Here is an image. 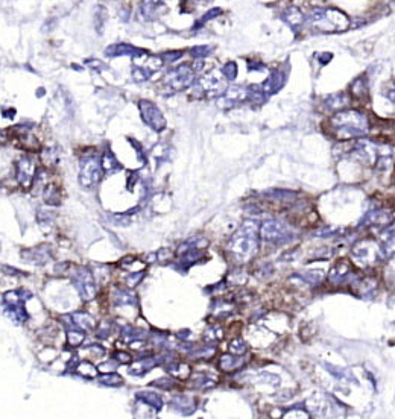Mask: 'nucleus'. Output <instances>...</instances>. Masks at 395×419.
Wrapping results in <instances>:
<instances>
[{
    "label": "nucleus",
    "mask_w": 395,
    "mask_h": 419,
    "mask_svg": "<svg viewBox=\"0 0 395 419\" xmlns=\"http://www.w3.org/2000/svg\"><path fill=\"white\" fill-rule=\"evenodd\" d=\"M136 399H137V403L146 404V406H149L150 409H154V410H157V412H160L161 407H163V399H161V396L157 395L155 392H149V390H146V392H139V393L136 395Z\"/></svg>",
    "instance_id": "nucleus-20"
},
{
    "label": "nucleus",
    "mask_w": 395,
    "mask_h": 419,
    "mask_svg": "<svg viewBox=\"0 0 395 419\" xmlns=\"http://www.w3.org/2000/svg\"><path fill=\"white\" fill-rule=\"evenodd\" d=\"M261 69H265V66H263L261 63H255V61L248 63V70L250 71H257V70H261Z\"/></svg>",
    "instance_id": "nucleus-52"
},
{
    "label": "nucleus",
    "mask_w": 395,
    "mask_h": 419,
    "mask_svg": "<svg viewBox=\"0 0 395 419\" xmlns=\"http://www.w3.org/2000/svg\"><path fill=\"white\" fill-rule=\"evenodd\" d=\"M195 69L192 66H180L169 70L164 76V85L172 91H182L195 82Z\"/></svg>",
    "instance_id": "nucleus-6"
},
{
    "label": "nucleus",
    "mask_w": 395,
    "mask_h": 419,
    "mask_svg": "<svg viewBox=\"0 0 395 419\" xmlns=\"http://www.w3.org/2000/svg\"><path fill=\"white\" fill-rule=\"evenodd\" d=\"M44 201L49 204V205H58L60 204V192L58 188H56L55 185H49L46 187L44 190Z\"/></svg>",
    "instance_id": "nucleus-35"
},
{
    "label": "nucleus",
    "mask_w": 395,
    "mask_h": 419,
    "mask_svg": "<svg viewBox=\"0 0 395 419\" xmlns=\"http://www.w3.org/2000/svg\"><path fill=\"white\" fill-rule=\"evenodd\" d=\"M140 52V49L126 44V43H117V44H111L107 47L105 55L107 56H125V55H131V56H136Z\"/></svg>",
    "instance_id": "nucleus-25"
},
{
    "label": "nucleus",
    "mask_w": 395,
    "mask_h": 419,
    "mask_svg": "<svg viewBox=\"0 0 395 419\" xmlns=\"http://www.w3.org/2000/svg\"><path fill=\"white\" fill-rule=\"evenodd\" d=\"M76 372L79 375L87 377V378H95L98 375V368L93 366L90 361H79V365L76 368Z\"/></svg>",
    "instance_id": "nucleus-34"
},
{
    "label": "nucleus",
    "mask_w": 395,
    "mask_h": 419,
    "mask_svg": "<svg viewBox=\"0 0 395 419\" xmlns=\"http://www.w3.org/2000/svg\"><path fill=\"white\" fill-rule=\"evenodd\" d=\"M111 222L114 225L125 226V225H129L131 219L128 217V213H125V214H114V216H112V219H111Z\"/></svg>",
    "instance_id": "nucleus-48"
},
{
    "label": "nucleus",
    "mask_w": 395,
    "mask_h": 419,
    "mask_svg": "<svg viewBox=\"0 0 395 419\" xmlns=\"http://www.w3.org/2000/svg\"><path fill=\"white\" fill-rule=\"evenodd\" d=\"M298 277L303 279V281L309 282V284H318L319 281L324 278V274L319 272V271H310V272H309V271H304V272H299Z\"/></svg>",
    "instance_id": "nucleus-36"
},
{
    "label": "nucleus",
    "mask_w": 395,
    "mask_h": 419,
    "mask_svg": "<svg viewBox=\"0 0 395 419\" xmlns=\"http://www.w3.org/2000/svg\"><path fill=\"white\" fill-rule=\"evenodd\" d=\"M38 223H40L43 228H50V226H52V223H53L52 214L40 211V213H38Z\"/></svg>",
    "instance_id": "nucleus-47"
},
{
    "label": "nucleus",
    "mask_w": 395,
    "mask_h": 419,
    "mask_svg": "<svg viewBox=\"0 0 395 419\" xmlns=\"http://www.w3.org/2000/svg\"><path fill=\"white\" fill-rule=\"evenodd\" d=\"M240 363H242V361H239V360L234 357V354H223V355L220 357V368H222L223 371H233V369L239 368Z\"/></svg>",
    "instance_id": "nucleus-32"
},
{
    "label": "nucleus",
    "mask_w": 395,
    "mask_h": 419,
    "mask_svg": "<svg viewBox=\"0 0 395 419\" xmlns=\"http://www.w3.org/2000/svg\"><path fill=\"white\" fill-rule=\"evenodd\" d=\"M158 361H160V358H155V357L140 358V360L136 361V363H133L128 368V372L131 375H134V377H142V375L147 374L150 369H154L158 365Z\"/></svg>",
    "instance_id": "nucleus-16"
},
{
    "label": "nucleus",
    "mask_w": 395,
    "mask_h": 419,
    "mask_svg": "<svg viewBox=\"0 0 395 419\" xmlns=\"http://www.w3.org/2000/svg\"><path fill=\"white\" fill-rule=\"evenodd\" d=\"M216 384L215 380L210 377V375H195L193 378V383L192 386L196 387V389H209V387H213Z\"/></svg>",
    "instance_id": "nucleus-31"
},
{
    "label": "nucleus",
    "mask_w": 395,
    "mask_h": 419,
    "mask_svg": "<svg viewBox=\"0 0 395 419\" xmlns=\"http://www.w3.org/2000/svg\"><path fill=\"white\" fill-rule=\"evenodd\" d=\"M325 105H327V108L334 109V111L344 109L348 105V96H347V94H344V93L333 94V96L325 99Z\"/></svg>",
    "instance_id": "nucleus-27"
},
{
    "label": "nucleus",
    "mask_w": 395,
    "mask_h": 419,
    "mask_svg": "<svg viewBox=\"0 0 395 419\" xmlns=\"http://www.w3.org/2000/svg\"><path fill=\"white\" fill-rule=\"evenodd\" d=\"M230 351H231L234 355L245 354V351H247V344H245V342H243L242 339H236V340H233L231 344H230Z\"/></svg>",
    "instance_id": "nucleus-44"
},
{
    "label": "nucleus",
    "mask_w": 395,
    "mask_h": 419,
    "mask_svg": "<svg viewBox=\"0 0 395 419\" xmlns=\"http://www.w3.org/2000/svg\"><path fill=\"white\" fill-rule=\"evenodd\" d=\"M181 56H182V52H181V50H169V52H164V53L161 55V58H163L164 63L172 64V63L178 61Z\"/></svg>",
    "instance_id": "nucleus-45"
},
{
    "label": "nucleus",
    "mask_w": 395,
    "mask_h": 419,
    "mask_svg": "<svg viewBox=\"0 0 395 419\" xmlns=\"http://www.w3.org/2000/svg\"><path fill=\"white\" fill-rule=\"evenodd\" d=\"M391 214L388 211H385V210H374V211H371L362 222V225H377V226H385L388 223H391Z\"/></svg>",
    "instance_id": "nucleus-23"
},
{
    "label": "nucleus",
    "mask_w": 395,
    "mask_h": 419,
    "mask_svg": "<svg viewBox=\"0 0 395 419\" xmlns=\"http://www.w3.org/2000/svg\"><path fill=\"white\" fill-rule=\"evenodd\" d=\"M2 271L6 272L8 275H23V272L17 271V269H14V268H9V266H2Z\"/></svg>",
    "instance_id": "nucleus-53"
},
{
    "label": "nucleus",
    "mask_w": 395,
    "mask_h": 419,
    "mask_svg": "<svg viewBox=\"0 0 395 419\" xmlns=\"http://www.w3.org/2000/svg\"><path fill=\"white\" fill-rule=\"evenodd\" d=\"M105 22H107V14H105V9L104 8H98L96 9V14H95V23H96V29L99 34L104 32V26H105Z\"/></svg>",
    "instance_id": "nucleus-41"
},
{
    "label": "nucleus",
    "mask_w": 395,
    "mask_h": 419,
    "mask_svg": "<svg viewBox=\"0 0 395 419\" xmlns=\"http://www.w3.org/2000/svg\"><path fill=\"white\" fill-rule=\"evenodd\" d=\"M139 108H140V114L143 122L157 132L163 131L166 128V119L163 116L161 109L150 101H140L139 102Z\"/></svg>",
    "instance_id": "nucleus-10"
},
{
    "label": "nucleus",
    "mask_w": 395,
    "mask_h": 419,
    "mask_svg": "<svg viewBox=\"0 0 395 419\" xmlns=\"http://www.w3.org/2000/svg\"><path fill=\"white\" fill-rule=\"evenodd\" d=\"M283 20L290 26V28H299L306 25V14L301 11L298 6H289L283 12Z\"/></svg>",
    "instance_id": "nucleus-18"
},
{
    "label": "nucleus",
    "mask_w": 395,
    "mask_h": 419,
    "mask_svg": "<svg viewBox=\"0 0 395 419\" xmlns=\"http://www.w3.org/2000/svg\"><path fill=\"white\" fill-rule=\"evenodd\" d=\"M306 25L321 32H341L348 26V18L337 9L316 6L306 15Z\"/></svg>",
    "instance_id": "nucleus-3"
},
{
    "label": "nucleus",
    "mask_w": 395,
    "mask_h": 419,
    "mask_svg": "<svg viewBox=\"0 0 395 419\" xmlns=\"http://www.w3.org/2000/svg\"><path fill=\"white\" fill-rule=\"evenodd\" d=\"M386 98L391 101V102H395V79H394V82H392V85L386 90Z\"/></svg>",
    "instance_id": "nucleus-51"
},
{
    "label": "nucleus",
    "mask_w": 395,
    "mask_h": 419,
    "mask_svg": "<svg viewBox=\"0 0 395 419\" xmlns=\"http://www.w3.org/2000/svg\"><path fill=\"white\" fill-rule=\"evenodd\" d=\"M152 70H149L144 64H134L133 71H131V76H133L134 82H144L147 81L150 76H152Z\"/></svg>",
    "instance_id": "nucleus-28"
},
{
    "label": "nucleus",
    "mask_w": 395,
    "mask_h": 419,
    "mask_svg": "<svg viewBox=\"0 0 395 419\" xmlns=\"http://www.w3.org/2000/svg\"><path fill=\"white\" fill-rule=\"evenodd\" d=\"M171 406H172L177 412H180V413H182V415H190V413H193L195 409H196V404H195L193 399L189 398V396H185V395H178V396H175V398L172 399Z\"/></svg>",
    "instance_id": "nucleus-22"
},
{
    "label": "nucleus",
    "mask_w": 395,
    "mask_h": 419,
    "mask_svg": "<svg viewBox=\"0 0 395 419\" xmlns=\"http://www.w3.org/2000/svg\"><path fill=\"white\" fill-rule=\"evenodd\" d=\"M5 314L15 323H25L29 319L25 306H15V307H5Z\"/></svg>",
    "instance_id": "nucleus-26"
},
{
    "label": "nucleus",
    "mask_w": 395,
    "mask_h": 419,
    "mask_svg": "<svg viewBox=\"0 0 395 419\" xmlns=\"http://www.w3.org/2000/svg\"><path fill=\"white\" fill-rule=\"evenodd\" d=\"M22 260L34 263V264H46L47 261L52 260V252L47 244H41L36 247H31V249L22 251Z\"/></svg>",
    "instance_id": "nucleus-12"
},
{
    "label": "nucleus",
    "mask_w": 395,
    "mask_h": 419,
    "mask_svg": "<svg viewBox=\"0 0 395 419\" xmlns=\"http://www.w3.org/2000/svg\"><path fill=\"white\" fill-rule=\"evenodd\" d=\"M85 339V334L78 330H69L67 331V342L72 347H79Z\"/></svg>",
    "instance_id": "nucleus-38"
},
{
    "label": "nucleus",
    "mask_w": 395,
    "mask_h": 419,
    "mask_svg": "<svg viewBox=\"0 0 395 419\" xmlns=\"http://www.w3.org/2000/svg\"><path fill=\"white\" fill-rule=\"evenodd\" d=\"M353 258L356 260L357 264H360L362 268L366 266L375 264L377 261L383 260L380 246L374 242H360L354 246L353 249Z\"/></svg>",
    "instance_id": "nucleus-7"
},
{
    "label": "nucleus",
    "mask_w": 395,
    "mask_h": 419,
    "mask_svg": "<svg viewBox=\"0 0 395 419\" xmlns=\"http://www.w3.org/2000/svg\"><path fill=\"white\" fill-rule=\"evenodd\" d=\"M351 93L354 94L356 98H365L368 94V82H366V78L365 76H360V78H357L353 84H351Z\"/></svg>",
    "instance_id": "nucleus-29"
},
{
    "label": "nucleus",
    "mask_w": 395,
    "mask_h": 419,
    "mask_svg": "<svg viewBox=\"0 0 395 419\" xmlns=\"http://www.w3.org/2000/svg\"><path fill=\"white\" fill-rule=\"evenodd\" d=\"M258 233H260V237L263 240L271 242V243H277V244L290 242L295 237V233L286 223L280 222V220H274V219L263 222L258 228Z\"/></svg>",
    "instance_id": "nucleus-4"
},
{
    "label": "nucleus",
    "mask_w": 395,
    "mask_h": 419,
    "mask_svg": "<svg viewBox=\"0 0 395 419\" xmlns=\"http://www.w3.org/2000/svg\"><path fill=\"white\" fill-rule=\"evenodd\" d=\"M70 277L73 285L76 287L84 301H91L96 296V281L88 268H82V266L73 268L70 269Z\"/></svg>",
    "instance_id": "nucleus-5"
},
{
    "label": "nucleus",
    "mask_w": 395,
    "mask_h": 419,
    "mask_svg": "<svg viewBox=\"0 0 395 419\" xmlns=\"http://www.w3.org/2000/svg\"><path fill=\"white\" fill-rule=\"evenodd\" d=\"M114 358L117 360V363H125V365H128V363H131V360H133V357H131L128 352H123V351H120V352H116V355H114Z\"/></svg>",
    "instance_id": "nucleus-49"
},
{
    "label": "nucleus",
    "mask_w": 395,
    "mask_h": 419,
    "mask_svg": "<svg viewBox=\"0 0 395 419\" xmlns=\"http://www.w3.org/2000/svg\"><path fill=\"white\" fill-rule=\"evenodd\" d=\"M163 11H164V5L161 0H144L140 5L139 15L144 22H152V20H157V18L163 14Z\"/></svg>",
    "instance_id": "nucleus-13"
},
{
    "label": "nucleus",
    "mask_w": 395,
    "mask_h": 419,
    "mask_svg": "<svg viewBox=\"0 0 395 419\" xmlns=\"http://www.w3.org/2000/svg\"><path fill=\"white\" fill-rule=\"evenodd\" d=\"M260 233L252 220H247L228 242V251L237 260H250L258 249Z\"/></svg>",
    "instance_id": "nucleus-2"
},
{
    "label": "nucleus",
    "mask_w": 395,
    "mask_h": 419,
    "mask_svg": "<svg viewBox=\"0 0 395 419\" xmlns=\"http://www.w3.org/2000/svg\"><path fill=\"white\" fill-rule=\"evenodd\" d=\"M348 278H354V272L351 269V264L347 260H339L330 272V281L334 284H339L347 281Z\"/></svg>",
    "instance_id": "nucleus-14"
},
{
    "label": "nucleus",
    "mask_w": 395,
    "mask_h": 419,
    "mask_svg": "<svg viewBox=\"0 0 395 419\" xmlns=\"http://www.w3.org/2000/svg\"><path fill=\"white\" fill-rule=\"evenodd\" d=\"M98 380H99L101 384L108 386V387H119V386L123 383L122 377H120L119 374H116V372H108V374L105 372V374L101 375Z\"/></svg>",
    "instance_id": "nucleus-30"
},
{
    "label": "nucleus",
    "mask_w": 395,
    "mask_h": 419,
    "mask_svg": "<svg viewBox=\"0 0 395 419\" xmlns=\"http://www.w3.org/2000/svg\"><path fill=\"white\" fill-rule=\"evenodd\" d=\"M35 175H36L35 164L29 157H22L17 161V181H18V184L23 185L25 188L31 187Z\"/></svg>",
    "instance_id": "nucleus-11"
},
{
    "label": "nucleus",
    "mask_w": 395,
    "mask_h": 419,
    "mask_svg": "<svg viewBox=\"0 0 395 419\" xmlns=\"http://www.w3.org/2000/svg\"><path fill=\"white\" fill-rule=\"evenodd\" d=\"M112 302H114L116 306H137L139 299H137V295L133 292V289H128V290L120 289L112 293Z\"/></svg>",
    "instance_id": "nucleus-19"
},
{
    "label": "nucleus",
    "mask_w": 395,
    "mask_h": 419,
    "mask_svg": "<svg viewBox=\"0 0 395 419\" xmlns=\"http://www.w3.org/2000/svg\"><path fill=\"white\" fill-rule=\"evenodd\" d=\"M144 277V272L143 271H140V272H133V274H129L125 279H126V284H128V287L129 289H134V287H137V285L142 282V278Z\"/></svg>",
    "instance_id": "nucleus-42"
},
{
    "label": "nucleus",
    "mask_w": 395,
    "mask_h": 419,
    "mask_svg": "<svg viewBox=\"0 0 395 419\" xmlns=\"http://www.w3.org/2000/svg\"><path fill=\"white\" fill-rule=\"evenodd\" d=\"M237 73H239V67H237V64H236L234 61H228V63L223 64V67H222V76H223L225 79L234 81L236 76H237Z\"/></svg>",
    "instance_id": "nucleus-37"
},
{
    "label": "nucleus",
    "mask_w": 395,
    "mask_h": 419,
    "mask_svg": "<svg viewBox=\"0 0 395 419\" xmlns=\"http://www.w3.org/2000/svg\"><path fill=\"white\" fill-rule=\"evenodd\" d=\"M101 164H102V170L105 174H108V175L117 174V172H120V170H122V164L119 163V160L114 157V154H112L109 149H107L104 152V155L101 158Z\"/></svg>",
    "instance_id": "nucleus-21"
},
{
    "label": "nucleus",
    "mask_w": 395,
    "mask_h": 419,
    "mask_svg": "<svg viewBox=\"0 0 395 419\" xmlns=\"http://www.w3.org/2000/svg\"><path fill=\"white\" fill-rule=\"evenodd\" d=\"M175 384H177V383H175V380H174L172 377H163V378H160V380H155V382H152V386H157V387L164 389V390L172 389Z\"/></svg>",
    "instance_id": "nucleus-43"
},
{
    "label": "nucleus",
    "mask_w": 395,
    "mask_h": 419,
    "mask_svg": "<svg viewBox=\"0 0 395 419\" xmlns=\"http://www.w3.org/2000/svg\"><path fill=\"white\" fill-rule=\"evenodd\" d=\"M102 175V164L101 160L95 155L85 157L81 160V170H79V182L82 187L90 188L101 179Z\"/></svg>",
    "instance_id": "nucleus-9"
},
{
    "label": "nucleus",
    "mask_w": 395,
    "mask_h": 419,
    "mask_svg": "<svg viewBox=\"0 0 395 419\" xmlns=\"http://www.w3.org/2000/svg\"><path fill=\"white\" fill-rule=\"evenodd\" d=\"M32 298V293L28 290H9L3 295L5 307H15V306H25V302Z\"/></svg>",
    "instance_id": "nucleus-17"
},
{
    "label": "nucleus",
    "mask_w": 395,
    "mask_h": 419,
    "mask_svg": "<svg viewBox=\"0 0 395 419\" xmlns=\"http://www.w3.org/2000/svg\"><path fill=\"white\" fill-rule=\"evenodd\" d=\"M389 230H391V231H394V233H395V222H394V223H392V226H391V228H389Z\"/></svg>",
    "instance_id": "nucleus-55"
},
{
    "label": "nucleus",
    "mask_w": 395,
    "mask_h": 419,
    "mask_svg": "<svg viewBox=\"0 0 395 419\" xmlns=\"http://www.w3.org/2000/svg\"><path fill=\"white\" fill-rule=\"evenodd\" d=\"M227 90L225 85V78H220L216 73H209L202 76L198 81L195 87V93L199 96H207V98H219Z\"/></svg>",
    "instance_id": "nucleus-8"
},
{
    "label": "nucleus",
    "mask_w": 395,
    "mask_h": 419,
    "mask_svg": "<svg viewBox=\"0 0 395 419\" xmlns=\"http://www.w3.org/2000/svg\"><path fill=\"white\" fill-rule=\"evenodd\" d=\"M222 14V9L220 8H215V9H210L209 12H207L201 20L196 23V28H199V26H202V23H205V22H209V20H212V18H215V17H217V15H220Z\"/></svg>",
    "instance_id": "nucleus-46"
},
{
    "label": "nucleus",
    "mask_w": 395,
    "mask_h": 419,
    "mask_svg": "<svg viewBox=\"0 0 395 419\" xmlns=\"http://www.w3.org/2000/svg\"><path fill=\"white\" fill-rule=\"evenodd\" d=\"M220 337H222V331H220L219 327H210V328H207V331L204 333V339H205L207 344H209V342H217Z\"/></svg>",
    "instance_id": "nucleus-40"
},
{
    "label": "nucleus",
    "mask_w": 395,
    "mask_h": 419,
    "mask_svg": "<svg viewBox=\"0 0 395 419\" xmlns=\"http://www.w3.org/2000/svg\"><path fill=\"white\" fill-rule=\"evenodd\" d=\"M120 334L125 342H131V340L134 342L139 339H144V331H142L140 328H133V327H125Z\"/></svg>",
    "instance_id": "nucleus-33"
},
{
    "label": "nucleus",
    "mask_w": 395,
    "mask_h": 419,
    "mask_svg": "<svg viewBox=\"0 0 395 419\" xmlns=\"http://www.w3.org/2000/svg\"><path fill=\"white\" fill-rule=\"evenodd\" d=\"M285 73L283 71H272L271 74H269V78L263 82V84H260L258 87H260V90L263 91V94H265V96L268 98V96H271V94H274V93H277L281 87L285 85Z\"/></svg>",
    "instance_id": "nucleus-15"
},
{
    "label": "nucleus",
    "mask_w": 395,
    "mask_h": 419,
    "mask_svg": "<svg viewBox=\"0 0 395 419\" xmlns=\"http://www.w3.org/2000/svg\"><path fill=\"white\" fill-rule=\"evenodd\" d=\"M70 319H72V323H73L74 327H78V328H81V330H85V331L95 330V327H96V320L93 319L88 313H84V312L73 313V314L70 316Z\"/></svg>",
    "instance_id": "nucleus-24"
},
{
    "label": "nucleus",
    "mask_w": 395,
    "mask_h": 419,
    "mask_svg": "<svg viewBox=\"0 0 395 419\" xmlns=\"http://www.w3.org/2000/svg\"><path fill=\"white\" fill-rule=\"evenodd\" d=\"M212 50H213L212 46H196V47L190 49V55L196 60H202V58H205V56H209L212 53Z\"/></svg>",
    "instance_id": "nucleus-39"
},
{
    "label": "nucleus",
    "mask_w": 395,
    "mask_h": 419,
    "mask_svg": "<svg viewBox=\"0 0 395 419\" xmlns=\"http://www.w3.org/2000/svg\"><path fill=\"white\" fill-rule=\"evenodd\" d=\"M261 377H263V380H265V382H268V378H266V377H269L268 374H263ZM269 383H271V384H274V383H275V384H278V383H280V380H278V378H271V380H269Z\"/></svg>",
    "instance_id": "nucleus-54"
},
{
    "label": "nucleus",
    "mask_w": 395,
    "mask_h": 419,
    "mask_svg": "<svg viewBox=\"0 0 395 419\" xmlns=\"http://www.w3.org/2000/svg\"><path fill=\"white\" fill-rule=\"evenodd\" d=\"M333 128V136L339 140L360 139L366 136L369 129V122L363 112L357 109H342L337 111L330 119Z\"/></svg>",
    "instance_id": "nucleus-1"
},
{
    "label": "nucleus",
    "mask_w": 395,
    "mask_h": 419,
    "mask_svg": "<svg viewBox=\"0 0 395 419\" xmlns=\"http://www.w3.org/2000/svg\"><path fill=\"white\" fill-rule=\"evenodd\" d=\"M117 366H119V365L116 363V361H107V363H102V365L98 368V371H101V372L105 374L107 371H108V372H109V371H114Z\"/></svg>",
    "instance_id": "nucleus-50"
}]
</instances>
